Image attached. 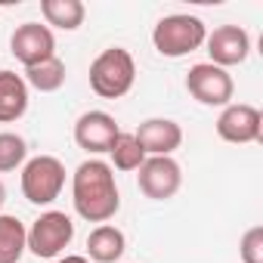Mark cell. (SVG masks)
Listing matches in <instances>:
<instances>
[{
    "label": "cell",
    "instance_id": "obj_1",
    "mask_svg": "<svg viewBox=\"0 0 263 263\" xmlns=\"http://www.w3.org/2000/svg\"><path fill=\"white\" fill-rule=\"evenodd\" d=\"M71 201L78 217H84L87 223H108L121 208L115 171L99 158H87L84 164H78L71 177Z\"/></svg>",
    "mask_w": 263,
    "mask_h": 263
},
{
    "label": "cell",
    "instance_id": "obj_2",
    "mask_svg": "<svg viewBox=\"0 0 263 263\" xmlns=\"http://www.w3.org/2000/svg\"><path fill=\"white\" fill-rule=\"evenodd\" d=\"M137 81V62L124 47H108L90 62V87L102 99H121Z\"/></svg>",
    "mask_w": 263,
    "mask_h": 263
},
{
    "label": "cell",
    "instance_id": "obj_3",
    "mask_svg": "<svg viewBox=\"0 0 263 263\" xmlns=\"http://www.w3.org/2000/svg\"><path fill=\"white\" fill-rule=\"evenodd\" d=\"M208 37V28L198 16H186V13H177V16H164L155 28H152V44L161 56L167 59H180V56H189L195 53Z\"/></svg>",
    "mask_w": 263,
    "mask_h": 263
},
{
    "label": "cell",
    "instance_id": "obj_4",
    "mask_svg": "<svg viewBox=\"0 0 263 263\" xmlns=\"http://www.w3.org/2000/svg\"><path fill=\"white\" fill-rule=\"evenodd\" d=\"M65 186V164L53 155H37L22 164V195L31 204H53Z\"/></svg>",
    "mask_w": 263,
    "mask_h": 263
},
{
    "label": "cell",
    "instance_id": "obj_5",
    "mask_svg": "<svg viewBox=\"0 0 263 263\" xmlns=\"http://www.w3.org/2000/svg\"><path fill=\"white\" fill-rule=\"evenodd\" d=\"M71 238H74L71 217L62 211H47L28 229V251L41 260H50V257H59L71 245Z\"/></svg>",
    "mask_w": 263,
    "mask_h": 263
},
{
    "label": "cell",
    "instance_id": "obj_6",
    "mask_svg": "<svg viewBox=\"0 0 263 263\" xmlns=\"http://www.w3.org/2000/svg\"><path fill=\"white\" fill-rule=\"evenodd\" d=\"M186 90L201 105H223L226 108L232 93H235V84H232V74L226 68H217L211 62H198L186 74Z\"/></svg>",
    "mask_w": 263,
    "mask_h": 263
},
{
    "label": "cell",
    "instance_id": "obj_7",
    "mask_svg": "<svg viewBox=\"0 0 263 263\" xmlns=\"http://www.w3.org/2000/svg\"><path fill=\"white\" fill-rule=\"evenodd\" d=\"M10 53H13L25 68H31V65H41V62H47V59L56 56V37H53V31H50L47 25H41V22H25V25H19V28L13 31V37H10Z\"/></svg>",
    "mask_w": 263,
    "mask_h": 263
},
{
    "label": "cell",
    "instance_id": "obj_8",
    "mask_svg": "<svg viewBox=\"0 0 263 263\" xmlns=\"http://www.w3.org/2000/svg\"><path fill=\"white\" fill-rule=\"evenodd\" d=\"M183 171L174 158H146L140 164V192L152 201H167L180 192Z\"/></svg>",
    "mask_w": 263,
    "mask_h": 263
},
{
    "label": "cell",
    "instance_id": "obj_9",
    "mask_svg": "<svg viewBox=\"0 0 263 263\" xmlns=\"http://www.w3.org/2000/svg\"><path fill=\"white\" fill-rule=\"evenodd\" d=\"M118 134H121V127L115 124V118L108 111H84L74 121V143L90 155L108 152L115 146Z\"/></svg>",
    "mask_w": 263,
    "mask_h": 263
},
{
    "label": "cell",
    "instance_id": "obj_10",
    "mask_svg": "<svg viewBox=\"0 0 263 263\" xmlns=\"http://www.w3.org/2000/svg\"><path fill=\"white\" fill-rule=\"evenodd\" d=\"M260 111L254 105H245V102H229L220 118H217V137L226 140V143H257L260 140Z\"/></svg>",
    "mask_w": 263,
    "mask_h": 263
},
{
    "label": "cell",
    "instance_id": "obj_11",
    "mask_svg": "<svg viewBox=\"0 0 263 263\" xmlns=\"http://www.w3.org/2000/svg\"><path fill=\"white\" fill-rule=\"evenodd\" d=\"M204 44H208L211 65H217V68L241 65L248 59V53H251V37L238 25H220V28H214V34L204 37Z\"/></svg>",
    "mask_w": 263,
    "mask_h": 263
},
{
    "label": "cell",
    "instance_id": "obj_12",
    "mask_svg": "<svg viewBox=\"0 0 263 263\" xmlns=\"http://www.w3.org/2000/svg\"><path fill=\"white\" fill-rule=\"evenodd\" d=\"M134 137H137L140 149L146 152V158H164V155L171 158L183 143V130L171 118H149L137 127Z\"/></svg>",
    "mask_w": 263,
    "mask_h": 263
},
{
    "label": "cell",
    "instance_id": "obj_13",
    "mask_svg": "<svg viewBox=\"0 0 263 263\" xmlns=\"http://www.w3.org/2000/svg\"><path fill=\"white\" fill-rule=\"evenodd\" d=\"M28 111V84L16 71H0V124H13Z\"/></svg>",
    "mask_w": 263,
    "mask_h": 263
},
{
    "label": "cell",
    "instance_id": "obj_14",
    "mask_svg": "<svg viewBox=\"0 0 263 263\" xmlns=\"http://www.w3.org/2000/svg\"><path fill=\"white\" fill-rule=\"evenodd\" d=\"M124 248H127V238H124V232H121L118 226H111V223H102V226H96V229L87 235V254H90V260H96V263H115V260H121Z\"/></svg>",
    "mask_w": 263,
    "mask_h": 263
},
{
    "label": "cell",
    "instance_id": "obj_15",
    "mask_svg": "<svg viewBox=\"0 0 263 263\" xmlns=\"http://www.w3.org/2000/svg\"><path fill=\"white\" fill-rule=\"evenodd\" d=\"M28 248V229L19 217L0 214V263H19Z\"/></svg>",
    "mask_w": 263,
    "mask_h": 263
},
{
    "label": "cell",
    "instance_id": "obj_16",
    "mask_svg": "<svg viewBox=\"0 0 263 263\" xmlns=\"http://www.w3.org/2000/svg\"><path fill=\"white\" fill-rule=\"evenodd\" d=\"M41 13L47 19V25H56L62 31H74L84 25V4L81 0H41Z\"/></svg>",
    "mask_w": 263,
    "mask_h": 263
},
{
    "label": "cell",
    "instance_id": "obj_17",
    "mask_svg": "<svg viewBox=\"0 0 263 263\" xmlns=\"http://www.w3.org/2000/svg\"><path fill=\"white\" fill-rule=\"evenodd\" d=\"M25 84L41 90V93H56L65 84V62L59 56H53V59H47L41 65L25 68Z\"/></svg>",
    "mask_w": 263,
    "mask_h": 263
},
{
    "label": "cell",
    "instance_id": "obj_18",
    "mask_svg": "<svg viewBox=\"0 0 263 263\" xmlns=\"http://www.w3.org/2000/svg\"><path fill=\"white\" fill-rule=\"evenodd\" d=\"M108 155H111V161H115L118 171H140V164L146 161V152L140 149L137 137L134 134H124V130L118 134V140L108 149Z\"/></svg>",
    "mask_w": 263,
    "mask_h": 263
},
{
    "label": "cell",
    "instance_id": "obj_19",
    "mask_svg": "<svg viewBox=\"0 0 263 263\" xmlns=\"http://www.w3.org/2000/svg\"><path fill=\"white\" fill-rule=\"evenodd\" d=\"M28 158V146L19 134H10V130H4L0 134V174H10L16 167H22Z\"/></svg>",
    "mask_w": 263,
    "mask_h": 263
},
{
    "label": "cell",
    "instance_id": "obj_20",
    "mask_svg": "<svg viewBox=\"0 0 263 263\" xmlns=\"http://www.w3.org/2000/svg\"><path fill=\"white\" fill-rule=\"evenodd\" d=\"M241 263H263V226H251L238 245Z\"/></svg>",
    "mask_w": 263,
    "mask_h": 263
},
{
    "label": "cell",
    "instance_id": "obj_21",
    "mask_svg": "<svg viewBox=\"0 0 263 263\" xmlns=\"http://www.w3.org/2000/svg\"><path fill=\"white\" fill-rule=\"evenodd\" d=\"M59 263H90L87 257H81V254H68V257H62Z\"/></svg>",
    "mask_w": 263,
    "mask_h": 263
},
{
    "label": "cell",
    "instance_id": "obj_22",
    "mask_svg": "<svg viewBox=\"0 0 263 263\" xmlns=\"http://www.w3.org/2000/svg\"><path fill=\"white\" fill-rule=\"evenodd\" d=\"M4 201H7V189H4V183H0V208H4Z\"/></svg>",
    "mask_w": 263,
    "mask_h": 263
}]
</instances>
